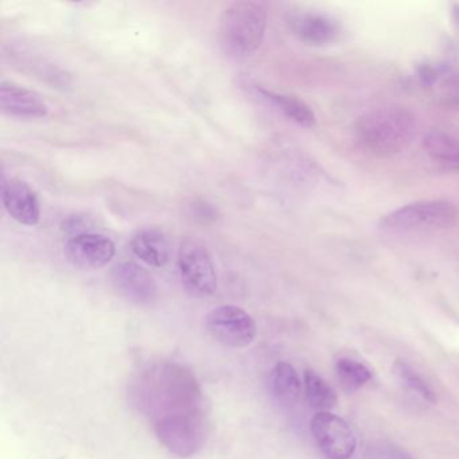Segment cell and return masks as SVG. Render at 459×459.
Returning a JSON list of instances; mask_svg holds the SVG:
<instances>
[{
    "mask_svg": "<svg viewBox=\"0 0 459 459\" xmlns=\"http://www.w3.org/2000/svg\"><path fill=\"white\" fill-rule=\"evenodd\" d=\"M139 404L154 423L183 412L203 409L200 386L190 371L178 363H161L143 373L138 386Z\"/></svg>",
    "mask_w": 459,
    "mask_h": 459,
    "instance_id": "cell-1",
    "label": "cell"
},
{
    "mask_svg": "<svg viewBox=\"0 0 459 459\" xmlns=\"http://www.w3.org/2000/svg\"><path fill=\"white\" fill-rule=\"evenodd\" d=\"M417 134V116L409 108L399 105L368 111L356 123V135L361 146L380 158L409 149Z\"/></svg>",
    "mask_w": 459,
    "mask_h": 459,
    "instance_id": "cell-2",
    "label": "cell"
},
{
    "mask_svg": "<svg viewBox=\"0 0 459 459\" xmlns=\"http://www.w3.org/2000/svg\"><path fill=\"white\" fill-rule=\"evenodd\" d=\"M267 7L254 0H239L224 10L218 38L224 53L234 58L251 56L264 40Z\"/></svg>",
    "mask_w": 459,
    "mask_h": 459,
    "instance_id": "cell-3",
    "label": "cell"
},
{
    "mask_svg": "<svg viewBox=\"0 0 459 459\" xmlns=\"http://www.w3.org/2000/svg\"><path fill=\"white\" fill-rule=\"evenodd\" d=\"M455 218V208L448 201H417L386 213L379 229L391 236H422L450 228Z\"/></svg>",
    "mask_w": 459,
    "mask_h": 459,
    "instance_id": "cell-4",
    "label": "cell"
},
{
    "mask_svg": "<svg viewBox=\"0 0 459 459\" xmlns=\"http://www.w3.org/2000/svg\"><path fill=\"white\" fill-rule=\"evenodd\" d=\"M154 425L159 442L180 458L195 455L205 445L208 423L203 409L164 417Z\"/></svg>",
    "mask_w": 459,
    "mask_h": 459,
    "instance_id": "cell-5",
    "label": "cell"
},
{
    "mask_svg": "<svg viewBox=\"0 0 459 459\" xmlns=\"http://www.w3.org/2000/svg\"><path fill=\"white\" fill-rule=\"evenodd\" d=\"M180 283L195 298H208L218 290V278L210 252L197 240H183L178 251Z\"/></svg>",
    "mask_w": 459,
    "mask_h": 459,
    "instance_id": "cell-6",
    "label": "cell"
},
{
    "mask_svg": "<svg viewBox=\"0 0 459 459\" xmlns=\"http://www.w3.org/2000/svg\"><path fill=\"white\" fill-rule=\"evenodd\" d=\"M205 326L211 339L233 349L249 347L256 337V322L251 314L234 304H221L209 311Z\"/></svg>",
    "mask_w": 459,
    "mask_h": 459,
    "instance_id": "cell-7",
    "label": "cell"
},
{
    "mask_svg": "<svg viewBox=\"0 0 459 459\" xmlns=\"http://www.w3.org/2000/svg\"><path fill=\"white\" fill-rule=\"evenodd\" d=\"M311 434L327 459H349L355 454L357 440L352 428L332 412H317L311 420Z\"/></svg>",
    "mask_w": 459,
    "mask_h": 459,
    "instance_id": "cell-8",
    "label": "cell"
},
{
    "mask_svg": "<svg viewBox=\"0 0 459 459\" xmlns=\"http://www.w3.org/2000/svg\"><path fill=\"white\" fill-rule=\"evenodd\" d=\"M116 293L131 303L149 306L158 298V286L149 271L133 262H121L111 271Z\"/></svg>",
    "mask_w": 459,
    "mask_h": 459,
    "instance_id": "cell-9",
    "label": "cell"
},
{
    "mask_svg": "<svg viewBox=\"0 0 459 459\" xmlns=\"http://www.w3.org/2000/svg\"><path fill=\"white\" fill-rule=\"evenodd\" d=\"M116 254L115 242L104 234H74L65 246V256L74 267L81 270H99L105 267Z\"/></svg>",
    "mask_w": 459,
    "mask_h": 459,
    "instance_id": "cell-10",
    "label": "cell"
},
{
    "mask_svg": "<svg viewBox=\"0 0 459 459\" xmlns=\"http://www.w3.org/2000/svg\"><path fill=\"white\" fill-rule=\"evenodd\" d=\"M288 25L294 34L308 45H329L337 42L342 35L341 23L322 12H294L288 18Z\"/></svg>",
    "mask_w": 459,
    "mask_h": 459,
    "instance_id": "cell-11",
    "label": "cell"
},
{
    "mask_svg": "<svg viewBox=\"0 0 459 459\" xmlns=\"http://www.w3.org/2000/svg\"><path fill=\"white\" fill-rule=\"evenodd\" d=\"M2 203L7 213L22 226H34L40 223L41 206L34 190L25 180H4L2 185Z\"/></svg>",
    "mask_w": 459,
    "mask_h": 459,
    "instance_id": "cell-12",
    "label": "cell"
},
{
    "mask_svg": "<svg viewBox=\"0 0 459 459\" xmlns=\"http://www.w3.org/2000/svg\"><path fill=\"white\" fill-rule=\"evenodd\" d=\"M0 110L10 116L28 119L45 118L49 111L34 90L9 81L0 84Z\"/></svg>",
    "mask_w": 459,
    "mask_h": 459,
    "instance_id": "cell-13",
    "label": "cell"
},
{
    "mask_svg": "<svg viewBox=\"0 0 459 459\" xmlns=\"http://www.w3.org/2000/svg\"><path fill=\"white\" fill-rule=\"evenodd\" d=\"M131 249L138 259L156 268L164 267L172 255L169 239L157 228L139 231L131 240Z\"/></svg>",
    "mask_w": 459,
    "mask_h": 459,
    "instance_id": "cell-14",
    "label": "cell"
},
{
    "mask_svg": "<svg viewBox=\"0 0 459 459\" xmlns=\"http://www.w3.org/2000/svg\"><path fill=\"white\" fill-rule=\"evenodd\" d=\"M423 144L435 164L459 172V138L442 130H432L425 136Z\"/></svg>",
    "mask_w": 459,
    "mask_h": 459,
    "instance_id": "cell-15",
    "label": "cell"
},
{
    "mask_svg": "<svg viewBox=\"0 0 459 459\" xmlns=\"http://www.w3.org/2000/svg\"><path fill=\"white\" fill-rule=\"evenodd\" d=\"M302 383L295 368L287 361H279L270 375V391L272 396L285 406L298 402Z\"/></svg>",
    "mask_w": 459,
    "mask_h": 459,
    "instance_id": "cell-16",
    "label": "cell"
},
{
    "mask_svg": "<svg viewBox=\"0 0 459 459\" xmlns=\"http://www.w3.org/2000/svg\"><path fill=\"white\" fill-rule=\"evenodd\" d=\"M260 94L272 103L286 118L293 120L296 125L304 128H311L316 126L317 119L310 105L303 100L290 95L275 94L267 89H259Z\"/></svg>",
    "mask_w": 459,
    "mask_h": 459,
    "instance_id": "cell-17",
    "label": "cell"
},
{
    "mask_svg": "<svg viewBox=\"0 0 459 459\" xmlns=\"http://www.w3.org/2000/svg\"><path fill=\"white\" fill-rule=\"evenodd\" d=\"M304 394L311 409L318 412H330L339 402L334 389L318 373L308 370L304 372Z\"/></svg>",
    "mask_w": 459,
    "mask_h": 459,
    "instance_id": "cell-18",
    "label": "cell"
},
{
    "mask_svg": "<svg viewBox=\"0 0 459 459\" xmlns=\"http://www.w3.org/2000/svg\"><path fill=\"white\" fill-rule=\"evenodd\" d=\"M335 372L347 392H356L363 388L372 379V373L363 363L350 358H340L335 363Z\"/></svg>",
    "mask_w": 459,
    "mask_h": 459,
    "instance_id": "cell-19",
    "label": "cell"
},
{
    "mask_svg": "<svg viewBox=\"0 0 459 459\" xmlns=\"http://www.w3.org/2000/svg\"><path fill=\"white\" fill-rule=\"evenodd\" d=\"M394 373L407 389L419 394L425 402H430V403L437 402V394L432 386L406 361L397 360L394 363Z\"/></svg>",
    "mask_w": 459,
    "mask_h": 459,
    "instance_id": "cell-20",
    "label": "cell"
},
{
    "mask_svg": "<svg viewBox=\"0 0 459 459\" xmlns=\"http://www.w3.org/2000/svg\"><path fill=\"white\" fill-rule=\"evenodd\" d=\"M372 459H412L411 456L409 455L406 450L403 448H397L394 445H383L379 446L378 448H375V453H373Z\"/></svg>",
    "mask_w": 459,
    "mask_h": 459,
    "instance_id": "cell-21",
    "label": "cell"
},
{
    "mask_svg": "<svg viewBox=\"0 0 459 459\" xmlns=\"http://www.w3.org/2000/svg\"><path fill=\"white\" fill-rule=\"evenodd\" d=\"M453 14L454 18H455L456 25L459 26V4H454Z\"/></svg>",
    "mask_w": 459,
    "mask_h": 459,
    "instance_id": "cell-22",
    "label": "cell"
}]
</instances>
